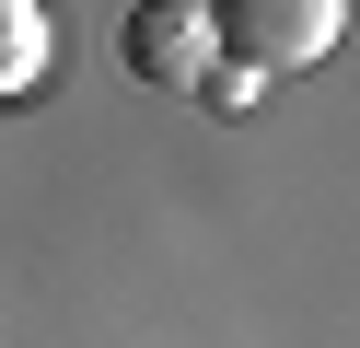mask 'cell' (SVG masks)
<instances>
[{
    "mask_svg": "<svg viewBox=\"0 0 360 348\" xmlns=\"http://www.w3.org/2000/svg\"><path fill=\"white\" fill-rule=\"evenodd\" d=\"M117 58L140 70L151 93H198V82H221V46H210V12H198V0H140V12L117 23Z\"/></svg>",
    "mask_w": 360,
    "mask_h": 348,
    "instance_id": "obj_2",
    "label": "cell"
},
{
    "mask_svg": "<svg viewBox=\"0 0 360 348\" xmlns=\"http://www.w3.org/2000/svg\"><path fill=\"white\" fill-rule=\"evenodd\" d=\"M47 58H58L47 12H35V0H0V105H24V93L47 82Z\"/></svg>",
    "mask_w": 360,
    "mask_h": 348,
    "instance_id": "obj_3",
    "label": "cell"
},
{
    "mask_svg": "<svg viewBox=\"0 0 360 348\" xmlns=\"http://www.w3.org/2000/svg\"><path fill=\"white\" fill-rule=\"evenodd\" d=\"M337 35H349V0H210V46L244 70V82L314 70Z\"/></svg>",
    "mask_w": 360,
    "mask_h": 348,
    "instance_id": "obj_1",
    "label": "cell"
}]
</instances>
